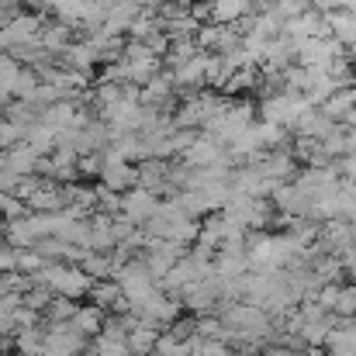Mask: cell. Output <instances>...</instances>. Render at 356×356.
<instances>
[{
  "mask_svg": "<svg viewBox=\"0 0 356 356\" xmlns=\"http://www.w3.org/2000/svg\"><path fill=\"white\" fill-rule=\"evenodd\" d=\"M339 56H346V45H339L336 38H308L294 45V63L305 70H329V63H336Z\"/></svg>",
  "mask_w": 356,
  "mask_h": 356,
  "instance_id": "7a4b0ae2",
  "label": "cell"
},
{
  "mask_svg": "<svg viewBox=\"0 0 356 356\" xmlns=\"http://www.w3.org/2000/svg\"><path fill=\"white\" fill-rule=\"evenodd\" d=\"M208 3H211V21L215 24H238L256 10L252 0H208Z\"/></svg>",
  "mask_w": 356,
  "mask_h": 356,
  "instance_id": "9c48e42d",
  "label": "cell"
},
{
  "mask_svg": "<svg viewBox=\"0 0 356 356\" xmlns=\"http://www.w3.org/2000/svg\"><path fill=\"white\" fill-rule=\"evenodd\" d=\"M256 87H259V66H238L222 90L225 94H238V90H256Z\"/></svg>",
  "mask_w": 356,
  "mask_h": 356,
  "instance_id": "7c38bea8",
  "label": "cell"
},
{
  "mask_svg": "<svg viewBox=\"0 0 356 356\" xmlns=\"http://www.w3.org/2000/svg\"><path fill=\"white\" fill-rule=\"evenodd\" d=\"M343 273H346V277L356 284V245L346 252V256H343Z\"/></svg>",
  "mask_w": 356,
  "mask_h": 356,
  "instance_id": "ffe728a7",
  "label": "cell"
},
{
  "mask_svg": "<svg viewBox=\"0 0 356 356\" xmlns=\"http://www.w3.org/2000/svg\"><path fill=\"white\" fill-rule=\"evenodd\" d=\"M90 294H94V308H115L124 301V294H121L118 284H101V287H90Z\"/></svg>",
  "mask_w": 356,
  "mask_h": 356,
  "instance_id": "9a60e30c",
  "label": "cell"
},
{
  "mask_svg": "<svg viewBox=\"0 0 356 356\" xmlns=\"http://www.w3.org/2000/svg\"><path fill=\"white\" fill-rule=\"evenodd\" d=\"M280 35H287L294 45H298V42H308V38H325V35H329V28H325V14L308 7L305 14L284 21V31H280Z\"/></svg>",
  "mask_w": 356,
  "mask_h": 356,
  "instance_id": "277c9868",
  "label": "cell"
},
{
  "mask_svg": "<svg viewBox=\"0 0 356 356\" xmlns=\"http://www.w3.org/2000/svg\"><path fill=\"white\" fill-rule=\"evenodd\" d=\"M42 273V280H45V287L49 291H56L59 298H80V294H87L90 291V277L83 273V270H70V266H42L38 270Z\"/></svg>",
  "mask_w": 356,
  "mask_h": 356,
  "instance_id": "3957f363",
  "label": "cell"
},
{
  "mask_svg": "<svg viewBox=\"0 0 356 356\" xmlns=\"http://www.w3.org/2000/svg\"><path fill=\"white\" fill-rule=\"evenodd\" d=\"M336 318H356V284H339L336 301H332Z\"/></svg>",
  "mask_w": 356,
  "mask_h": 356,
  "instance_id": "5bb4252c",
  "label": "cell"
},
{
  "mask_svg": "<svg viewBox=\"0 0 356 356\" xmlns=\"http://www.w3.org/2000/svg\"><path fill=\"white\" fill-rule=\"evenodd\" d=\"M42 346H45V339H42L38 329H24V332L17 336V350L24 356H42Z\"/></svg>",
  "mask_w": 356,
  "mask_h": 356,
  "instance_id": "2e32d148",
  "label": "cell"
},
{
  "mask_svg": "<svg viewBox=\"0 0 356 356\" xmlns=\"http://www.w3.org/2000/svg\"><path fill=\"white\" fill-rule=\"evenodd\" d=\"M111 270H115L111 259H104V256H83V273H87V277H104V273H111Z\"/></svg>",
  "mask_w": 356,
  "mask_h": 356,
  "instance_id": "ac0fdd59",
  "label": "cell"
},
{
  "mask_svg": "<svg viewBox=\"0 0 356 356\" xmlns=\"http://www.w3.org/2000/svg\"><path fill=\"white\" fill-rule=\"evenodd\" d=\"M70 42H73V28H66V24H59V21H49V24H42V35H38V45L56 59V56H63L66 49H70Z\"/></svg>",
  "mask_w": 356,
  "mask_h": 356,
  "instance_id": "30bf717a",
  "label": "cell"
},
{
  "mask_svg": "<svg viewBox=\"0 0 356 356\" xmlns=\"http://www.w3.org/2000/svg\"><path fill=\"white\" fill-rule=\"evenodd\" d=\"M145 14V7H142V0H111V10H108V21H104V31L108 35H124L138 17Z\"/></svg>",
  "mask_w": 356,
  "mask_h": 356,
  "instance_id": "52a82bcc",
  "label": "cell"
},
{
  "mask_svg": "<svg viewBox=\"0 0 356 356\" xmlns=\"http://www.w3.org/2000/svg\"><path fill=\"white\" fill-rule=\"evenodd\" d=\"M336 173H339V180H350V184H356V152H353V156L336 159Z\"/></svg>",
  "mask_w": 356,
  "mask_h": 356,
  "instance_id": "d6986e66",
  "label": "cell"
},
{
  "mask_svg": "<svg viewBox=\"0 0 356 356\" xmlns=\"http://www.w3.org/2000/svg\"><path fill=\"white\" fill-rule=\"evenodd\" d=\"M73 315H76V305H73L70 298H56V301L49 305V318H52L56 325H63V322H73Z\"/></svg>",
  "mask_w": 356,
  "mask_h": 356,
  "instance_id": "e0dca14e",
  "label": "cell"
},
{
  "mask_svg": "<svg viewBox=\"0 0 356 356\" xmlns=\"http://www.w3.org/2000/svg\"><path fill=\"white\" fill-rule=\"evenodd\" d=\"M252 3H263V7H266V3H270V0H252Z\"/></svg>",
  "mask_w": 356,
  "mask_h": 356,
  "instance_id": "44dd1931",
  "label": "cell"
},
{
  "mask_svg": "<svg viewBox=\"0 0 356 356\" xmlns=\"http://www.w3.org/2000/svg\"><path fill=\"white\" fill-rule=\"evenodd\" d=\"M312 104L301 97V94H287V90H277V94H270V97H263V104H259V121H266V124H280V128H294L298 118L308 111Z\"/></svg>",
  "mask_w": 356,
  "mask_h": 356,
  "instance_id": "6da1fadb",
  "label": "cell"
},
{
  "mask_svg": "<svg viewBox=\"0 0 356 356\" xmlns=\"http://www.w3.org/2000/svg\"><path fill=\"white\" fill-rule=\"evenodd\" d=\"M156 208H159L156 194H149V191H142V187H135V191H128V197H121V215H124V222H131V225L149 222V218L156 215Z\"/></svg>",
  "mask_w": 356,
  "mask_h": 356,
  "instance_id": "8992f818",
  "label": "cell"
},
{
  "mask_svg": "<svg viewBox=\"0 0 356 356\" xmlns=\"http://www.w3.org/2000/svg\"><path fill=\"white\" fill-rule=\"evenodd\" d=\"M156 339H159V332L152 325H131L124 343H128V353L149 356V353H156Z\"/></svg>",
  "mask_w": 356,
  "mask_h": 356,
  "instance_id": "8fae6325",
  "label": "cell"
},
{
  "mask_svg": "<svg viewBox=\"0 0 356 356\" xmlns=\"http://www.w3.org/2000/svg\"><path fill=\"white\" fill-rule=\"evenodd\" d=\"M70 325H73L80 336H94V332H101V325H104L101 308H76V315H73Z\"/></svg>",
  "mask_w": 356,
  "mask_h": 356,
  "instance_id": "4fadbf2b",
  "label": "cell"
},
{
  "mask_svg": "<svg viewBox=\"0 0 356 356\" xmlns=\"http://www.w3.org/2000/svg\"><path fill=\"white\" fill-rule=\"evenodd\" d=\"M59 59H63L59 66H66V70H76V73H83V76H90V73H94V66L101 63V59H97V52H94V45H90L87 38H80V42H70V49H66Z\"/></svg>",
  "mask_w": 356,
  "mask_h": 356,
  "instance_id": "ba28073f",
  "label": "cell"
},
{
  "mask_svg": "<svg viewBox=\"0 0 356 356\" xmlns=\"http://www.w3.org/2000/svg\"><path fill=\"white\" fill-rule=\"evenodd\" d=\"M287 66H294V42H291L287 35H277V38L266 42V52H263V59H259V73L280 76Z\"/></svg>",
  "mask_w": 356,
  "mask_h": 356,
  "instance_id": "5b68a950",
  "label": "cell"
}]
</instances>
